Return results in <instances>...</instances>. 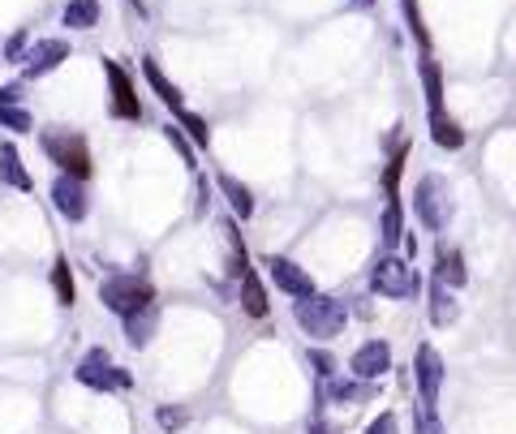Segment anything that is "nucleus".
Listing matches in <instances>:
<instances>
[{
  "instance_id": "f257e3e1",
  "label": "nucleus",
  "mask_w": 516,
  "mask_h": 434,
  "mask_svg": "<svg viewBox=\"0 0 516 434\" xmlns=\"http://www.w3.org/2000/svg\"><path fill=\"white\" fill-rule=\"evenodd\" d=\"M293 323L306 331L310 340H336L344 323H349V301L332 293H310L293 301Z\"/></svg>"
},
{
  "instance_id": "f03ea898",
  "label": "nucleus",
  "mask_w": 516,
  "mask_h": 434,
  "mask_svg": "<svg viewBox=\"0 0 516 434\" xmlns=\"http://www.w3.org/2000/svg\"><path fill=\"white\" fill-rule=\"evenodd\" d=\"M39 147L56 164V172H69V177H78V181H91L95 159H91V142H86V134H78V129H61V125L39 129Z\"/></svg>"
},
{
  "instance_id": "7ed1b4c3",
  "label": "nucleus",
  "mask_w": 516,
  "mask_h": 434,
  "mask_svg": "<svg viewBox=\"0 0 516 434\" xmlns=\"http://www.w3.org/2000/svg\"><path fill=\"white\" fill-rule=\"evenodd\" d=\"M370 293H379L387 301H409L422 293V271L413 267V258L383 250L375 258V267H370Z\"/></svg>"
},
{
  "instance_id": "20e7f679",
  "label": "nucleus",
  "mask_w": 516,
  "mask_h": 434,
  "mask_svg": "<svg viewBox=\"0 0 516 434\" xmlns=\"http://www.w3.org/2000/svg\"><path fill=\"white\" fill-rule=\"evenodd\" d=\"M452 185L448 177H439V172H426V177L413 185V215H418V224L426 233H443V228L452 224Z\"/></svg>"
},
{
  "instance_id": "39448f33",
  "label": "nucleus",
  "mask_w": 516,
  "mask_h": 434,
  "mask_svg": "<svg viewBox=\"0 0 516 434\" xmlns=\"http://www.w3.org/2000/svg\"><path fill=\"white\" fill-rule=\"evenodd\" d=\"M99 301H104L108 314L129 318V314L147 310L155 301V284L147 276H134V271H117V276H108L104 284H99Z\"/></svg>"
},
{
  "instance_id": "423d86ee",
  "label": "nucleus",
  "mask_w": 516,
  "mask_h": 434,
  "mask_svg": "<svg viewBox=\"0 0 516 434\" xmlns=\"http://www.w3.org/2000/svg\"><path fill=\"white\" fill-rule=\"evenodd\" d=\"M104 78H108V112H112V121H142V95H138V82L134 74L121 65V61H112V56H104Z\"/></svg>"
},
{
  "instance_id": "0eeeda50",
  "label": "nucleus",
  "mask_w": 516,
  "mask_h": 434,
  "mask_svg": "<svg viewBox=\"0 0 516 434\" xmlns=\"http://www.w3.org/2000/svg\"><path fill=\"white\" fill-rule=\"evenodd\" d=\"M74 379H78L82 387H91V392H129V387H134L129 370H121L104 349H91V353H86V357L78 361Z\"/></svg>"
},
{
  "instance_id": "6e6552de",
  "label": "nucleus",
  "mask_w": 516,
  "mask_h": 434,
  "mask_svg": "<svg viewBox=\"0 0 516 434\" xmlns=\"http://www.w3.org/2000/svg\"><path fill=\"white\" fill-rule=\"evenodd\" d=\"M263 271H267V280L280 288L284 297H310V293H319V288H314V276L301 263H293L289 254H267L263 258Z\"/></svg>"
},
{
  "instance_id": "1a4fd4ad",
  "label": "nucleus",
  "mask_w": 516,
  "mask_h": 434,
  "mask_svg": "<svg viewBox=\"0 0 516 434\" xmlns=\"http://www.w3.org/2000/svg\"><path fill=\"white\" fill-rule=\"evenodd\" d=\"M443 357L435 344H418V353H413V383H418V400L430 404V409H439V392H443Z\"/></svg>"
},
{
  "instance_id": "9d476101",
  "label": "nucleus",
  "mask_w": 516,
  "mask_h": 434,
  "mask_svg": "<svg viewBox=\"0 0 516 434\" xmlns=\"http://www.w3.org/2000/svg\"><path fill=\"white\" fill-rule=\"evenodd\" d=\"M69 52H74L69 39H35L22 56V82H39V78L56 74V69L69 61Z\"/></svg>"
},
{
  "instance_id": "9b49d317",
  "label": "nucleus",
  "mask_w": 516,
  "mask_h": 434,
  "mask_svg": "<svg viewBox=\"0 0 516 434\" xmlns=\"http://www.w3.org/2000/svg\"><path fill=\"white\" fill-rule=\"evenodd\" d=\"M52 207L61 211L69 224H82L86 215H91V190H86V181L69 177V172H56V181H52Z\"/></svg>"
},
{
  "instance_id": "f8f14e48",
  "label": "nucleus",
  "mask_w": 516,
  "mask_h": 434,
  "mask_svg": "<svg viewBox=\"0 0 516 434\" xmlns=\"http://www.w3.org/2000/svg\"><path fill=\"white\" fill-rule=\"evenodd\" d=\"M387 370H392V344L387 340L357 344L353 357H349V374H357V379H366V383H379Z\"/></svg>"
},
{
  "instance_id": "ddd939ff",
  "label": "nucleus",
  "mask_w": 516,
  "mask_h": 434,
  "mask_svg": "<svg viewBox=\"0 0 516 434\" xmlns=\"http://www.w3.org/2000/svg\"><path fill=\"white\" fill-rule=\"evenodd\" d=\"M375 392H379V383H366V379H357V374H344V379L336 374L332 383L319 387V409H323L327 400H332V404H362V400H370Z\"/></svg>"
},
{
  "instance_id": "4468645a",
  "label": "nucleus",
  "mask_w": 516,
  "mask_h": 434,
  "mask_svg": "<svg viewBox=\"0 0 516 434\" xmlns=\"http://www.w3.org/2000/svg\"><path fill=\"white\" fill-rule=\"evenodd\" d=\"M418 82H422V95H426V117H443L448 112V91H443V65L435 61L430 52H422L418 61Z\"/></svg>"
},
{
  "instance_id": "2eb2a0df",
  "label": "nucleus",
  "mask_w": 516,
  "mask_h": 434,
  "mask_svg": "<svg viewBox=\"0 0 516 434\" xmlns=\"http://www.w3.org/2000/svg\"><path fill=\"white\" fill-rule=\"evenodd\" d=\"M142 78H147V86H151V91H155V99H160V104L172 112V117H177V112L185 108V95H181V86L177 82H172L168 74H164V69H160V61H155V56H142Z\"/></svg>"
},
{
  "instance_id": "dca6fc26",
  "label": "nucleus",
  "mask_w": 516,
  "mask_h": 434,
  "mask_svg": "<svg viewBox=\"0 0 516 434\" xmlns=\"http://www.w3.org/2000/svg\"><path fill=\"white\" fill-rule=\"evenodd\" d=\"M215 190L224 194L228 211H233V220H254L258 202H254V190H250L246 181H237L233 172H215Z\"/></svg>"
},
{
  "instance_id": "f3484780",
  "label": "nucleus",
  "mask_w": 516,
  "mask_h": 434,
  "mask_svg": "<svg viewBox=\"0 0 516 434\" xmlns=\"http://www.w3.org/2000/svg\"><path fill=\"white\" fill-rule=\"evenodd\" d=\"M233 280H237V297H241V310H246L250 318H267V314H271V301H267V288H263V280H258L254 263H250V267H241Z\"/></svg>"
},
{
  "instance_id": "a211bd4d",
  "label": "nucleus",
  "mask_w": 516,
  "mask_h": 434,
  "mask_svg": "<svg viewBox=\"0 0 516 434\" xmlns=\"http://www.w3.org/2000/svg\"><path fill=\"white\" fill-rule=\"evenodd\" d=\"M0 185H9V190H18V194L35 190V177L26 172V159L18 151V142H0Z\"/></svg>"
},
{
  "instance_id": "6ab92c4d",
  "label": "nucleus",
  "mask_w": 516,
  "mask_h": 434,
  "mask_svg": "<svg viewBox=\"0 0 516 434\" xmlns=\"http://www.w3.org/2000/svg\"><path fill=\"white\" fill-rule=\"evenodd\" d=\"M426 314L435 327H452L461 318V306H456V288H448L443 280H430L426 288Z\"/></svg>"
},
{
  "instance_id": "aec40b11",
  "label": "nucleus",
  "mask_w": 516,
  "mask_h": 434,
  "mask_svg": "<svg viewBox=\"0 0 516 434\" xmlns=\"http://www.w3.org/2000/svg\"><path fill=\"white\" fill-rule=\"evenodd\" d=\"M435 280H443L448 288H465L469 284V267H465V254L456 245L439 241L435 245Z\"/></svg>"
},
{
  "instance_id": "412c9836",
  "label": "nucleus",
  "mask_w": 516,
  "mask_h": 434,
  "mask_svg": "<svg viewBox=\"0 0 516 434\" xmlns=\"http://www.w3.org/2000/svg\"><path fill=\"white\" fill-rule=\"evenodd\" d=\"M405 202L400 198H387L383 202V215H379V245L383 250H400V241H405Z\"/></svg>"
},
{
  "instance_id": "4be33fe9",
  "label": "nucleus",
  "mask_w": 516,
  "mask_h": 434,
  "mask_svg": "<svg viewBox=\"0 0 516 434\" xmlns=\"http://www.w3.org/2000/svg\"><path fill=\"white\" fill-rule=\"evenodd\" d=\"M121 323H125V340H129V349H147L151 336H155V327H160V301H151L147 310L129 314V318H121Z\"/></svg>"
},
{
  "instance_id": "5701e85b",
  "label": "nucleus",
  "mask_w": 516,
  "mask_h": 434,
  "mask_svg": "<svg viewBox=\"0 0 516 434\" xmlns=\"http://www.w3.org/2000/svg\"><path fill=\"white\" fill-rule=\"evenodd\" d=\"M426 129H430V142H435L439 151H461L465 142H469L461 121L448 117V112H443V117H426Z\"/></svg>"
},
{
  "instance_id": "b1692460",
  "label": "nucleus",
  "mask_w": 516,
  "mask_h": 434,
  "mask_svg": "<svg viewBox=\"0 0 516 434\" xmlns=\"http://www.w3.org/2000/svg\"><path fill=\"white\" fill-rule=\"evenodd\" d=\"M99 18H104V5H99V0H69V5L61 9L65 31H95Z\"/></svg>"
},
{
  "instance_id": "393cba45",
  "label": "nucleus",
  "mask_w": 516,
  "mask_h": 434,
  "mask_svg": "<svg viewBox=\"0 0 516 434\" xmlns=\"http://www.w3.org/2000/svg\"><path fill=\"white\" fill-rule=\"evenodd\" d=\"M409 155H413V147L409 142H400V147L387 155V164H383V172H379V185H383V198H400V177H405V164H409Z\"/></svg>"
},
{
  "instance_id": "a878e982",
  "label": "nucleus",
  "mask_w": 516,
  "mask_h": 434,
  "mask_svg": "<svg viewBox=\"0 0 516 434\" xmlns=\"http://www.w3.org/2000/svg\"><path fill=\"white\" fill-rule=\"evenodd\" d=\"M52 293H56V306H61V310H69L78 301V284H74V271H69L65 254L52 258Z\"/></svg>"
},
{
  "instance_id": "bb28decb",
  "label": "nucleus",
  "mask_w": 516,
  "mask_h": 434,
  "mask_svg": "<svg viewBox=\"0 0 516 434\" xmlns=\"http://www.w3.org/2000/svg\"><path fill=\"white\" fill-rule=\"evenodd\" d=\"M177 125L185 129V134H190V142L198 151H207L211 147V125H207V117L203 112H194V108H181L177 112Z\"/></svg>"
},
{
  "instance_id": "cd10ccee",
  "label": "nucleus",
  "mask_w": 516,
  "mask_h": 434,
  "mask_svg": "<svg viewBox=\"0 0 516 434\" xmlns=\"http://www.w3.org/2000/svg\"><path fill=\"white\" fill-rule=\"evenodd\" d=\"M400 13H405V26H409V35L418 39V48L430 52V31L422 22V5H418V0H400Z\"/></svg>"
},
{
  "instance_id": "c85d7f7f",
  "label": "nucleus",
  "mask_w": 516,
  "mask_h": 434,
  "mask_svg": "<svg viewBox=\"0 0 516 434\" xmlns=\"http://www.w3.org/2000/svg\"><path fill=\"white\" fill-rule=\"evenodd\" d=\"M0 125H5L9 134H35V117L22 104H0Z\"/></svg>"
},
{
  "instance_id": "c756f323",
  "label": "nucleus",
  "mask_w": 516,
  "mask_h": 434,
  "mask_svg": "<svg viewBox=\"0 0 516 434\" xmlns=\"http://www.w3.org/2000/svg\"><path fill=\"white\" fill-rule=\"evenodd\" d=\"M164 138L172 142V147H177V155L185 159V168H198V147L190 142V134H185V129L172 121V125H164Z\"/></svg>"
},
{
  "instance_id": "7c9ffc66",
  "label": "nucleus",
  "mask_w": 516,
  "mask_h": 434,
  "mask_svg": "<svg viewBox=\"0 0 516 434\" xmlns=\"http://www.w3.org/2000/svg\"><path fill=\"white\" fill-rule=\"evenodd\" d=\"M413 434H448L439 422V409H430V404H418L413 409Z\"/></svg>"
},
{
  "instance_id": "2f4dec72",
  "label": "nucleus",
  "mask_w": 516,
  "mask_h": 434,
  "mask_svg": "<svg viewBox=\"0 0 516 434\" xmlns=\"http://www.w3.org/2000/svg\"><path fill=\"white\" fill-rule=\"evenodd\" d=\"M31 31H13L9 39H5V48H0V56H5L9 65H22V56H26V48H31Z\"/></svg>"
},
{
  "instance_id": "473e14b6",
  "label": "nucleus",
  "mask_w": 516,
  "mask_h": 434,
  "mask_svg": "<svg viewBox=\"0 0 516 434\" xmlns=\"http://www.w3.org/2000/svg\"><path fill=\"white\" fill-rule=\"evenodd\" d=\"M310 366H314V379H319V387L336 379V357H332V353L314 349V353H310Z\"/></svg>"
},
{
  "instance_id": "72a5a7b5",
  "label": "nucleus",
  "mask_w": 516,
  "mask_h": 434,
  "mask_svg": "<svg viewBox=\"0 0 516 434\" xmlns=\"http://www.w3.org/2000/svg\"><path fill=\"white\" fill-rule=\"evenodd\" d=\"M362 434H400V417H396L392 409H383V413H379L375 422H370Z\"/></svg>"
},
{
  "instance_id": "f704fd0d",
  "label": "nucleus",
  "mask_w": 516,
  "mask_h": 434,
  "mask_svg": "<svg viewBox=\"0 0 516 434\" xmlns=\"http://www.w3.org/2000/svg\"><path fill=\"white\" fill-rule=\"evenodd\" d=\"M155 417H160V426H164V430H181L185 422H190V417H185L181 409H160Z\"/></svg>"
},
{
  "instance_id": "c9c22d12",
  "label": "nucleus",
  "mask_w": 516,
  "mask_h": 434,
  "mask_svg": "<svg viewBox=\"0 0 516 434\" xmlns=\"http://www.w3.org/2000/svg\"><path fill=\"white\" fill-rule=\"evenodd\" d=\"M0 104H22V82H5V86H0Z\"/></svg>"
},
{
  "instance_id": "e433bc0d",
  "label": "nucleus",
  "mask_w": 516,
  "mask_h": 434,
  "mask_svg": "<svg viewBox=\"0 0 516 434\" xmlns=\"http://www.w3.org/2000/svg\"><path fill=\"white\" fill-rule=\"evenodd\" d=\"M306 434H332V430H327V422H323V413H314V422H310Z\"/></svg>"
},
{
  "instance_id": "4c0bfd02",
  "label": "nucleus",
  "mask_w": 516,
  "mask_h": 434,
  "mask_svg": "<svg viewBox=\"0 0 516 434\" xmlns=\"http://www.w3.org/2000/svg\"><path fill=\"white\" fill-rule=\"evenodd\" d=\"M349 5H353V9H362V13H370V9H375V0H349Z\"/></svg>"
},
{
  "instance_id": "58836bf2",
  "label": "nucleus",
  "mask_w": 516,
  "mask_h": 434,
  "mask_svg": "<svg viewBox=\"0 0 516 434\" xmlns=\"http://www.w3.org/2000/svg\"><path fill=\"white\" fill-rule=\"evenodd\" d=\"M129 5H134V9H138V13H147V5H142V0H129Z\"/></svg>"
}]
</instances>
